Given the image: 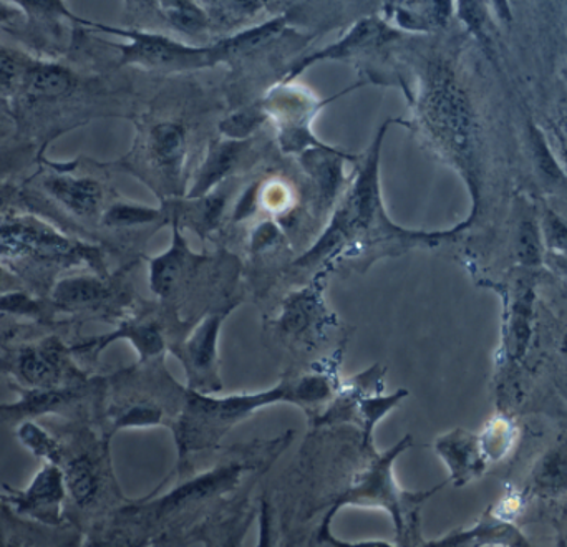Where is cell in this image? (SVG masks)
<instances>
[{
  "label": "cell",
  "mask_w": 567,
  "mask_h": 547,
  "mask_svg": "<svg viewBox=\"0 0 567 547\" xmlns=\"http://www.w3.org/2000/svg\"><path fill=\"white\" fill-rule=\"evenodd\" d=\"M332 397L331 380L324 375H304L286 379L273 391L261 394L233 395V397H206L196 391L185 394L182 414L175 423L176 443L180 450V465L189 453L211 450L218 445L234 424L254 414L257 408L277 401L315 405Z\"/></svg>",
  "instance_id": "cell-1"
},
{
  "label": "cell",
  "mask_w": 567,
  "mask_h": 547,
  "mask_svg": "<svg viewBox=\"0 0 567 547\" xmlns=\"http://www.w3.org/2000/svg\"><path fill=\"white\" fill-rule=\"evenodd\" d=\"M415 117L428 140L463 170L472 164L475 118L472 103L443 63L428 67L415 100Z\"/></svg>",
  "instance_id": "cell-2"
},
{
  "label": "cell",
  "mask_w": 567,
  "mask_h": 547,
  "mask_svg": "<svg viewBox=\"0 0 567 547\" xmlns=\"http://www.w3.org/2000/svg\"><path fill=\"white\" fill-rule=\"evenodd\" d=\"M102 28L130 40V44L117 45L118 50L121 51L120 66H140L144 69L161 70V72H186V70L208 69L219 63L215 45L196 47L153 32Z\"/></svg>",
  "instance_id": "cell-3"
},
{
  "label": "cell",
  "mask_w": 567,
  "mask_h": 547,
  "mask_svg": "<svg viewBox=\"0 0 567 547\" xmlns=\"http://www.w3.org/2000/svg\"><path fill=\"white\" fill-rule=\"evenodd\" d=\"M230 309L208 315L201 322L195 334L185 344L173 349V353L182 359L188 373L189 391L215 392L219 388L218 372H216V340L219 327L224 322Z\"/></svg>",
  "instance_id": "cell-4"
},
{
  "label": "cell",
  "mask_w": 567,
  "mask_h": 547,
  "mask_svg": "<svg viewBox=\"0 0 567 547\" xmlns=\"http://www.w3.org/2000/svg\"><path fill=\"white\" fill-rule=\"evenodd\" d=\"M188 130L182 121L164 120L154 124L148 133V151L154 168L160 172L164 185L180 195L185 188V166L188 158Z\"/></svg>",
  "instance_id": "cell-5"
},
{
  "label": "cell",
  "mask_w": 567,
  "mask_h": 547,
  "mask_svg": "<svg viewBox=\"0 0 567 547\" xmlns=\"http://www.w3.org/2000/svg\"><path fill=\"white\" fill-rule=\"evenodd\" d=\"M398 31L395 27H390L385 21L379 18H367L363 21L357 22L352 31L338 40L337 44L328 45L322 50L314 51L308 55L305 59L299 60L291 69L288 80L296 79L299 73L304 72L314 63L322 62V60H344L356 55L367 54V51L377 50L383 47L389 42L395 40L398 37Z\"/></svg>",
  "instance_id": "cell-6"
},
{
  "label": "cell",
  "mask_w": 567,
  "mask_h": 547,
  "mask_svg": "<svg viewBox=\"0 0 567 547\" xmlns=\"http://www.w3.org/2000/svg\"><path fill=\"white\" fill-rule=\"evenodd\" d=\"M66 491L63 472H60L59 466L47 463L25 491L14 492L8 501L19 513L57 524L62 517Z\"/></svg>",
  "instance_id": "cell-7"
},
{
  "label": "cell",
  "mask_w": 567,
  "mask_h": 547,
  "mask_svg": "<svg viewBox=\"0 0 567 547\" xmlns=\"http://www.w3.org/2000/svg\"><path fill=\"white\" fill-rule=\"evenodd\" d=\"M438 455L450 468L451 479L456 486L478 478L486 468V452L482 440L465 430H455L437 442Z\"/></svg>",
  "instance_id": "cell-8"
},
{
  "label": "cell",
  "mask_w": 567,
  "mask_h": 547,
  "mask_svg": "<svg viewBox=\"0 0 567 547\" xmlns=\"http://www.w3.org/2000/svg\"><path fill=\"white\" fill-rule=\"evenodd\" d=\"M173 244L163 256L151 260L150 286L154 294L160 298H170L178 292L180 286L186 276L196 266L198 257L189 253L186 241L178 231V221L173 218Z\"/></svg>",
  "instance_id": "cell-9"
},
{
  "label": "cell",
  "mask_w": 567,
  "mask_h": 547,
  "mask_svg": "<svg viewBox=\"0 0 567 547\" xmlns=\"http://www.w3.org/2000/svg\"><path fill=\"white\" fill-rule=\"evenodd\" d=\"M247 144H250L247 140H231V138L225 141H212L202 161L201 170L196 173L189 198L208 195L218 183L230 175L246 153Z\"/></svg>",
  "instance_id": "cell-10"
},
{
  "label": "cell",
  "mask_w": 567,
  "mask_h": 547,
  "mask_svg": "<svg viewBox=\"0 0 567 547\" xmlns=\"http://www.w3.org/2000/svg\"><path fill=\"white\" fill-rule=\"evenodd\" d=\"M386 12L404 31L433 32L447 27L455 12V0H396Z\"/></svg>",
  "instance_id": "cell-11"
},
{
  "label": "cell",
  "mask_w": 567,
  "mask_h": 547,
  "mask_svg": "<svg viewBox=\"0 0 567 547\" xmlns=\"http://www.w3.org/2000/svg\"><path fill=\"white\" fill-rule=\"evenodd\" d=\"M45 188L63 208L80 218L99 214L103 191L93 179L51 178L45 183Z\"/></svg>",
  "instance_id": "cell-12"
},
{
  "label": "cell",
  "mask_w": 567,
  "mask_h": 547,
  "mask_svg": "<svg viewBox=\"0 0 567 547\" xmlns=\"http://www.w3.org/2000/svg\"><path fill=\"white\" fill-rule=\"evenodd\" d=\"M19 373L22 379L38 388L55 387L62 375V357L57 347L42 346L28 349L19 357Z\"/></svg>",
  "instance_id": "cell-13"
},
{
  "label": "cell",
  "mask_w": 567,
  "mask_h": 547,
  "mask_svg": "<svg viewBox=\"0 0 567 547\" xmlns=\"http://www.w3.org/2000/svg\"><path fill=\"white\" fill-rule=\"evenodd\" d=\"M108 294V288L100 279L73 278L55 288L54 301L63 307H90L105 301Z\"/></svg>",
  "instance_id": "cell-14"
},
{
  "label": "cell",
  "mask_w": 567,
  "mask_h": 547,
  "mask_svg": "<svg viewBox=\"0 0 567 547\" xmlns=\"http://www.w3.org/2000/svg\"><path fill=\"white\" fill-rule=\"evenodd\" d=\"M66 488L77 504H86L96 497L100 486L99 469L89 456H79L63 472Z\"/></svg>",
  "instance_id": "cell-15"
},
{
  "label": "cell",
  "mask_w": 567,
  "mask_h": 547,
  "mask_svg": "<svg viewBox=\"0 0 567 547\" xmlns=\"http://www.w3.org/2000/svg\"><path fill=\"white\" fill-rule=\"evenodd\" d=\"M164 22L186 35H198L208 27V18L195 0H158Z\"/></svg>",
  "instance_id": "cell-16"
},
{
  "label": "cell",
  "mask_w": 567,
  "mask_h": 547,
  "mask_svg": "<svg viewBox=\"0 0 567 547\" xmlns=\"http://www.w3.org/2000/svg\"><path fill=\"white\" fill-rule=\"evenodd\" d=\"M72 86V73L59 66L35 67L27 77V93L32 98H57L69 93Z\"/></svg>",
  "instance_id": "cell-17"
},
{
  "label": "cell",
  "mask_w": 567,
  "mask_h": 547,
  "mask_svg": "<svg viewBox=\"0 0 567 547\" xmlns=\"http://www.w3.org/2000/svg\"><path fill=\"white\" fill-rule=\"evenodd\" d=\"M117 337H125V339L130 340L137 347L138 352H140L141 360L151 359V357L158 356L164 349L163 334H161V328L154 322L125 325L117 334L100 339V349L108 346Z\"/></svg>",
  "instance_id": "cell-18"
},
{
  "label": "cell",
  "mask_w": 567,
  "mask_h": 547,
  "mask_svg": "<svg viewBox=\"0 0 567 547\" xmlns=\"http://www.w3.org/2000/svg\"><path fill=\"white\" fill-rule=\"evenodd\" d=\"M76 398L70 388L67 391H60V388H38V391L31 392L24 400L19 404L8 405V407H0V410H5V414L11 415H42L48 414V411L57 410L62 405L70 404Z\"/></svg>",
  "instance_id": "cell-19"
},
{
  "label": "cell",
  "mask_w": 567,
  "mask_h": 547,
  "mask_svg": "<svg viewBox=\"0 0 567 547\" xmlns=\"http://www.w3.org/2000/svg\"><path fill=\"white\" fill-rule=\"evenodd\" d=\"M534 485L541 491L556 492L567 488V445L544 456L534 472Z\"/></svg>",
  "instance_id": "cell-20"
},
{
  "label": "cell",
  "mask_w": 567,
  "mask_h": 547,
  "mask_svg": "<svg viewBox=\"0 0 567 547\" xmlns=\"http://www.w3.org/2000/svg\"><path fill=\"white\" fill-rule=\"evenodd\" d=\"M489 9H493L489 0H455V11L460 21L485 44H488L491 38L489 37V24H491Z\"/></svg>",
  "instance_id": "cell-21"
},
{
  "label": "cell",
  "mask_w": 567,
  "mask_h": 547,
  "mask_svg": "<svg viewBox=\"0 0 567 547\" xmlns=\"http://www.w3.org/2000/svg\"><path fill=\"white\" fill-rule=\"evenodd\" d=\"M164 209L144 208L135 205H115L103 216V223L108 228H131L150 224L163 218Z\"/></svg>",
  "instance_id": "cell-22"
},
{
  "label": "cell",
  "mask_w": 567,
  "mask_h": 547,
  "mask_svg": "<svg viewBox=\"0 0 567 547\" xmlns=\"http://www.w3.org/2000/svg\"><path fill=\"white\" fill-rule=\"evenodd\" d=\"M18 433L24 446H27L35 456L47 459L51 465H57L60 462L62 452H60L59 443L55 442L54 438L47 431L42 430L38 424L24 421Z\"/></svg>",
  "instance_id": "cell-23"
},
{
  "label": "cell",
  "mask_w": 567,
  "mask_h": 547,
  "mask_svg": "<svg viewBox=\"0 0 567 547\" xmlns=\"http://www.w3.org/2000/svg\"><path fill=\"white\" fill-rule=\"evenodd\" d=\"M518 257L524 266H537L543 259V241L537 221L533 214L521 218L518 228Z\"/></svg>",
  "instance_id": "cell-24"
},
{
  "label": "cell",
  "mask_w": 567,
  "mask_h": 547,
  "mask_svg": "<svg viewBox=\"0 0 567 547\" xmlns=\"http://www.w3.org/2000/svg\"><path fill=\"white\" fill-rule=\"evenodd\" d=\"M266 117L264 106H250V108L241 109L233 117L222 121L219 128H221L222 135L231 138V140H247V137L253 135L256 128H259Z\"/></svg>",
  "instance_id": "cell-25"
},
{
  "label": "cell",
  "mask_w": 567,
  "mask_h": 547,
  "mask_svg": "<svg viewBox=\"0 0 567 547\" xmlns=\"http://www.w3.org/2000/svg\"><path fill=\"white\" fill-rule=\"evenodd\" d=\"M544 228H546V241L549 246L567 253V228L560 223L559 219L553 214L547 216Z\"/></svg>",
  "instance_id": "cell-26"
},
{
  "label": "cell",
  "mask_w": 567,
  "mask_h": 547,
  "mask_svg": "<svg viewBox=\"0 0 567 547\" xmlns=\"http://www.w3.org/2000/svg\"><path fill=\"white\" fill-rule=\"evenodd\" d=\"M18 63L8 51L0 48V90L9 89L18 79Z\"/></svg>",
  "instance_id": "cell-27"
},
{
  "label": "cell",
  "mask_w": 567,
  "mask_h": 547,
  "mask_svg": "<svg viewBox=\"0 0 567 547\" xmlns=\"http://www.w3.org/2000/svg\"><path fill=\"white\" fill-rule=\"evenodd\" d=\"M22 8L27 9L32 14H55L63 12L60 0H15Z\"/></svg>",
  "instance_id": "cell-28"
},
{
  "label": "cell",
  "mask_w": 567,
  "mask_h": 547,
  "mask_svg": "<svg viewBox=\"0 0 567 547\" xmlns=\"http://www.w3.org/2000/svg\"><path fill=\"white\" fill-rule=\"evenodd\" d=\"M230 11L240 15H253L261 9L263 0H222Z\"/></svg>",
  "instance_id": "cell-29"
},
{
  "label": "cell",
  "mask_w": 567,
  "mask_h": 547,
  "mask_svg": "<svg viewBox=\"0 0 567 547\" xmlns=\"http://www.w3.org/2000/svg\"><path fill=\"white\" fill-rule=\"evenodd\" d=\"M128 4H130L135 11L141 12V14H151V12L161 14L158 0H128Z\"/></svg>",
  "instance_id": "cell-30"
},
{
  "label": "cell",
  "mask_w": 567,
  "mask_h": 547,
  "mask_svg": "<svg viewBox=\"0 0 567 547\" xmlns=\"http://www.w3.org/2000/svg\"><path fill=\"white\" fill-rule=\"evenodd\" d=\"M493 5V11L498 14L501 21H511V9H509V0H489Z\"/></svg>",
  "instance_id": "cell-31"
},
{
  "label": "cell",
  "mask_w": 567,
  "mask_h": 547,
  "mask_svg": "<svg viewBox=\"0 0 567 547\" xmlns=\"http://www.w3.org/2000/svg\"><path fill=\"white\" fill-rule=\"evenodd\" d=\"M556 263L560 269L566 270L567 272V256H557Z\"/></svg>",
  "instance_id": "cell-32"
},
{
  "label": "cell",
  "mask_w": 567,
  "mask_h": 547,
  "mask_svg": "<svg viewBox=\"0 0 567 547\" xmlns=\"http://www.w3.org/2000/svg\"><path fill=\"white\" fill-rule=\"evenodd\" d=\"M396 0H386V5L385 8L389 9V8H392L393 4H395Z\"/></svg>",
  "instance_id": "cell-33"
}]
</instances>
